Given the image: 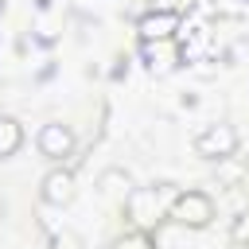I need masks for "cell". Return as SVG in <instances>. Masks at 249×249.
<instances>
[{"instance_id":"cell-3","label":"cell","mask_w":249,"mask_h":249,"mask_svg":"<svg viewBox=\"0 0 249 249\" xmlns=\"http://www.w3.org/2000/svg\"><path fill=\"white\" fill-rule=\"evenodd\" d=\"M195 152H198L202 160H226V156H233V152H237V132H233V124H226V121L206 124V128L195 136Z\"/></svg>"},{"instance_id":"cell-10","label":"cell","mask_w":249,"mask_h":249,"mask_svg":"<svg viewBox=\"0 0 249 249\" xmlns=\"http://www.w3.org/2000/svg\"><path fill=\"white\" fill-rule=\"evenodd\" d=\"M230 241L233 245H249V210H237L230 218Z\"/></svg>"},{"instance_id":"cell-11","label":"cell","mask_w":249,"mask_h":249,"mask_svg":"<svg viewBox=\"0 0 249 249\" xmlns=\"http://www.w3.org/2000/svg\"><path fill=\"white\" fill-rule=\"evenodd\" d=\"M47 249H86V245H82V237L74 230H58V233H51Z\"/></svg>"},{"instance_id":"cell-9","label":"cell","mask_w":249,"mask_h":249,"mask_svg":"<svg viewBox=\"0 0 249 249\" xmlns=\"http://www.w3.org/2000/svg\"><path fill=\"white\" fill-rule=\"evenodd\" d=\"M101 187H105V195H113V198H128V175H124V171H105V175H101Z\"/></svg>"},{"instance_id":"cell-12","label":"cell","mask_w":249,"mask_h":249,"mask_svg":"<svg viewBox=\"0 0 249 249\" xmlns=\"http://www.w3.org/2000/svg\"><path fill=\"white\" fill-rule=\"evenodd\" d=\"M218 163H222V171H218V175H222V183H226V187H233V183L245 175V167L237 163V156H226V160H218Z\"/></svg>"},{"instance_id":"cell-5","label":"cell","mask_w":249,"mask_h":249,"mask_svg":"<svg viewBox=\"0 0 249 249\" xmlns=\"http://www.w3.org/2000/svg\"><path fill=\"white\" fill-rule=\"evenodd\" d=\"M39 195H43L47 206H66V202H74V195H78V187H74V171H70V167H54V171H47Z\"/></svg>"},{"instance_id":"cell-2","label":"cell","mask_w":249,"mask_h":249,"mask_svg":"<svg viewBox=\"0 0 249 249\" xmlns=\"http://www.w3.org/2000/svg\"><path fill=\"white\" fill-rule=\"evenodd\" d=\"M163 195H167V187H136V191H128L124 206H128V218H132L136 230H148L167 214L163 210Z\"/></svg>"},{"instance_id":"cell-6","label":"cell","mask_w":249,"mask_h":249,"mask_svg":"<svg viewBox=\"0 0 249 249\" xmlns=\"http://www.w3.org/2000/svg\"><path fill=\"white\" fill-rule=\"evenodd\" d=\"M70 148H74V132H70V124L51 121V124L39 128V152H43L47 160H62V156H70Z\"/></svg>"},{"instance_id":"cell-4","label":"cell","mask_w":249,"mask_h":249,"mask_svg":"<svg viewBox=\"0 0 249 249\" xmlns=\"http://www.w3.org/2000/svg\"><path fill=\"white\" fill-rule=\"evenodd\" d=\"M179 27H183V16L175 8H156V12L140 16V23H136L140 43H171Z\"/></svg>"},{"instance_id":"cell-14","label":"cell","mask_w":249,"mask_h":249,"mask_svg":"<svg viewBox=\"0 0 249 249\" xmlns=\"http://www.w3.org/2000/svg\"><path fill=\"white\" fill-rule=\"evenodd\" d=\"M4 210H8V206H4V198H0V218H4Z\"/></svg>"},{"instance_id":"cell-7","label":"cell","mask_w":249,"mask_h":249,"mask_svg":"<svg viewBox=\"0 0 249 249\" xmlns=\"http://www.w3.org/2000/svg\"><path fill=\"white\" fill-rule=\"evenodd\" d=\"M19 144H23V128H19V121L8 117V113H0V160L16 156Z\"/></svg>"},{"instance_id":"cell-8","label":"cell","mask_w":249,"mask_h":249,"mask_svg":"<svg viewBox=\"0 0 249 249\" xmlns=\"http://www.w3.org/2000/svg\"><path fill=\"white\" fill-rule=\"evenodd\" d=\"M144 62L152 74H167L175 70V54L167 51V43H144Z\"/></svg>"},{"instance_id":"cell-1","label":"cell","mask_w":249,"mask_h":249,"mask_svg":"<svg viewBox=\"0 0 249 249\" xmlns=\"http://www.w3.org/2000/svg\"><path fill=\"white\" fill-rule=\"evenodd\" d=\"M167 218L187 226V230H202L214 222V198L206 191H179V195H171Z\"/></svg>"},{"instance_id":"cell-13","label":"cell","mask_w":249,"mask_h":249,"mask_svg":"<svg viewBox=\"0 0 249 249\" xmlns=\"http://www.w3.org/2000/svg\"><path fill=\"white\" fill-rule=\"evenodd\" d=\"M113 249H156V241H152L144 230H136V233H128V237L113 241Z\"/></svg>"}]
</instances>
